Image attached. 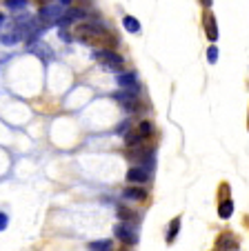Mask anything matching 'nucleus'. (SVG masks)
<instances>
[{
    "instance_id": "obj_1",
    "label": "nucleus",
    "mask_w": 249,
    "mask_h": 251,
    "mask_svg": "<svg viewBox=\"0 0 249 251\" xmlns=\"http://www.w3.org/2000/svg\"><path fill=\"white\" fill-rule=\"evenodd\" d=\"M76 36H78L85 45H96L98 40H103L105 36H107V29L98 23H85L76 29Z\"/></svg>"
},
{
    "instance_id": "obj_2",
    "label": "nucleus",
    "mask_w": 249,
    "mask_h": 251,
    "mask_svg": "<svg viewBox=\"0 0 249 251\" xmlns=\"http://www.w3.org/2000/svg\"><path fill=\"white\" fill-rule=\"evenodd\" d=\"M96 60L109 71H120L125 67V60L113 49H100V51H96Z\"/></svg>"
},
{
    "instance_id": "obj_3",
    "label": "nucleus",
    "mask_w": 249,
    "mask_h": 251,
    "mask_svg": "<svg viewBox=\"0 0 249 251\" xmlns=\"http://www.w3.org/2000/svg\"><path fill=\"white\" fill-rule=\"evenodd\" d=\"M62 14H65V11H62V5H43V9H40V14H38V18L43 20V23H47V25H54V23H58V20L62 18Z\"/></svg>"
},
{
    "instance_id": "obj_4",
    "label": "nucleus",
    "mask_w": 249,
    "mask_h": 251,
    "mask_svg": "<svg viewBox=\"0 0 249 251\" xmlns=\"http://www.w3.org/2000/svg\"><path fill=\"white\" fill-rule=\"evenodd\" d=\"M113 98L120 102L122 109H127V111H136L138 107H140V100H138V94H132V91H118Z\"/></svg>"
},
{
    "instance_id": "obj_5",
    "label": "nucleus",
    "mask_w": 249,
    "mask_h": 251,
    "mask_svg": "<svg viewBox=\"0 0 249 251\" xmlns=\"http://www.w3.org/2000/svg\"><path fill=\"white\" fill-rule=\"evenodd\" d=\"M118 85H120L125 91H132V94H138V91H140L138 78H136V74H132V71L120 74V76H118Z\"/></svg>"
},
{
    "instance_id": "obj_6",
    "label": "nucleus",
    "mask_w": 249,
    "mask_h": 251,
    "mask_svg": "<svg viewBox=\"0 0 249 251\" xmlns=\"http://www.w3.org/2000/svg\"><path fill=\"white\" fill-rule=\"evenodd\" d=\"M116 238L118 240H122L125 245H136V233H134V229L129 227L127 223L116 225Z\"/></svg>"
},
{
    "instance_id": "obj_7",
    "label": "nucleus",
    "mask_w": 249,
    "mask_h": 251,
    "mask_svg": "<svg viewBox=\"0 0 249 251\" xmlns=\"http://www.w3.org/2000/svg\"><path fill=\"white\" fill-rule=\"evenodd\" d=\"M83 18H89V16H87V11L80 9V7H74V9H67L58 23H60V25H69V23H76V20H83Z\"/></svg>"
},
{
    "instance_id": "obj_8",
    "label": "nucleus",
    "mask_w": 249,
    "mask_h": 251,
    "mask_svg": "<svg viewBox=\"0 0 249 251\" xmlns=\"http://www.w3.org/2000/svg\"><path fill=\"white\" fill-rule=\"evenodd\" d=\"M127 180L134 182V185H142V182L149 180V171L142 169V167H132L127 171Z\"/></svg>"
},
{
    "instance_id": "obj_9",
    "label": "nucleus",
    "mask_w": 249,
    "mask_h": 251,
    "mask_svg": "<svg viewBox=\"0 0 249 251\" xmlns=\"http://www.w3.org/2000/svg\"><path fill=\"white\" fill-rule=\"evenodd\" d=\"M147 191L142 187H127V189L122 191V198L125 200H145Z\"/></svg>"
},
{
    "instance_id": "obj_10",
    "label": "nucleus",
    "mask_w": 249,
    "mask_h": 251,
    "mask_svg": "<svg viewBox=\"0 0 249 251\" xmlns=\"http://www.w3.org/2000/svg\"><path fill=\"white\" fill-rule=\"evenodd\" d=\"M205 29H207V38L216 43V38H218V27H216V20H214L212 14L205 16Z\"/></svg>"
},
{
    "instance_id": "obj_11",
    "label": "nucleus",
    "mask_w": 249,
    "mask_h": 251,
    "mask_svg": "<svg viewBox=\"0 0 249 251\" xmlns=\"http://www.w3.org/2000/svg\"><path fill=\"white\" fill-rule=\"evenodd\" d=\"M31 51H36V56H40V58H43V60H49V58L54 56V53H52V49H49L47 45L38 43V40H36V45L31 43Z\"/></svg>"
},
{
    "instance_id": "obj_12",
    "label": "nucleus",
    "mask_w": 249,
    "mask_h": 251,
    "mask_svg": "<svg viewBox=\"0 0 249 251\" xmlns=\"http://www.w3.org/2000/svg\"><path fill=\"white\" fill-rule=\"evenodd\" d=\"M18 40H23V36L18 33V29H16V27L11 29V31H7V33H2V36H0V43H2V45H16Z\"/></svg>"
},
{
    "instance_id": "obj_13",
    "label": "nucleus",
    "mask_w": 249,
    "mask_h": 251,
    "mask_svg": "<svg viewBox=\"0 0 249 251\" xmlns=\"http://www.w3.org/2000/svg\"><path fill=\"white\" fill-rule=\"evenodd\" d=\"M231 213H234V202L231 200H222L221 204H218V216H221L222 220L231 218Z\"/></svg>"
},
{
    "instance_id": "obj_14",
    "label": "nucleus",
    "mask_w": 249,
    "mask_h": 251,
    "mask_svg": "<svg viewBox=\"0 0 249 251\" xmlns=\"http://www.w3.org/2000/svg\"><path fill=\"white\" fill-rule=\"evenodd\" d=\"M216 247H218V249H227V247H229V249H238V242H236L229 233H222V236L218 238Z\"/></svg>"
},
{
    "instance_id": "obj_15",
    "label": "nucleus",
    "mask_w": 249,
    "mask_h": 251,
    "mask_svg": "<svg viewBox=\"0 0 249 251\" xmlns=\"http://www.w3.org/2000/svg\"><path fill=\"white\" fill-rule=\"evenodd\" d=\"M122 27L127 29L129 33H138V31H140V23H138L134 16H125V18H122Z\"/></svg>"
},
{
    "instance_id": "obj_16",
    "label": "nucleus",
    "mask_w": 249,
    "mask_h": 251,
    "mask_svg": "<svg viewBox=\"0 0 249 251\" xmlns=\"http://www.w3.org/2000/svg\"><path fill=\"white\" fill-rule=\"evenodd\" d=\"M151 131H154V127H151V123H149V120H142V123L136 127V133H138V136H140V138L151 136Z\"/></svg>"
},
{
    "instance_id": "obj_17",
    "label": "nucleus",
    "mask_w": 249,
    "mask_h": 251,
    "mask_svg": "<svg viewBox=\"0 0 249 251\" xmlns=\"http://www.w3.org/2000/svg\"><path fill=\"white\" fill-rule=\"evenodd\" d=\"M178 231H180V218H174L169 225V233H167V242H169V245L176 240V233Z\"/></svg>"
},
{
    "instance_id": "obj_18",
    "label": "nucleus",
    "mask_w": 249,
    "mask_h": 251,
    "mask_svg": "<svg viewBox=\"0 0 249 251\" xmlns=\"http://www.w3.org/2000/svg\"><path fill=\"white\" fill-rule=\"evenodd\" d=\"M89 249H96V251L111 249V240H94V242H89Z\"/></svg>"
},
{
    "instance_id": "obj_19",
    "label": "nucleus",
    "mask_w": 249,
    "mask_h": 251,
    "mask_svg": "<svg viewBox=\"0 0 249 251\" xmlns=\"http://www.w3.org/2000/svg\"><path fill=\"white\" fill-rule=\"evenodd\" d=\"M116 211H118V218H120V220H127V223L136 218V216H134V211H132V209H127V207H118Z\"/></svg>"
},
{
    "instance_id": "obj_20",
    "label": "nucleus",
    "mask_w": 249,
    "mask_h": 251,
    "mask_svg": "<svg viewBox=\"0 0 249 251\" xmlns=\"http://www.w3.org/2000/svg\"><path fill=\"white\" fill-rule=\"evenodd\" d=\"M5 5L9 9H25L27 7V0H5Z\"/></svg>"
},
{
    "instance_id": "obj_21",
    "label": "nucleus",
    "mask_w": 249,
    "mask_h": 251,
    "mask_svg": "<svg viewBox=\"0 0 249 251\" xmlns=\"http://www.w3.org/2000/svg\"><path fill=\"white\" fill-rule=\"evenodd\" d=\"M207 60L212 62V65L218 60V49L216 47H209V51H207Z\"/></svg>"
},
{
    "instance_id": "obj_22",
    "label": "nucleus",
    "mask_w": 249,
    "mask_h": 251,
    "mask_svg": "<svg viewBox=\"0 0 249 251\" xmlns=\"http://www.w3.org/2000/svg\"><path fill=\"white\" fill-rule=\"evenodd\" d=\"M129 129H132V123H129V120H125V123H120V127H118L116 131L120 133V136H125V133H127Z\"/></svg>"
},
{
    "instance_id": "obj_23",
    "label": "nucleus",
    "mask_w": 249,
    "mask_h": 251,
    "mask_svg": "<svg viewBox=\"0 0 249 251\" xmlns=\"http://www.w3.org/2000/svg\"><path fill=\"white\" fill-rule=\"evenodd\" d=\"M7 223H9V220H7V213L0 211V231H2V229L7 227Z\"/></svg>"
},
{
    "instance_id": "obj_24",
    "label": "nucleus",
    "mask_w": 249,
    "mask_h": 251,
    "mask_svg": "<svg viewBox=\"0 0 249 251\" xmlns=\"http://www.w3.org/2000/svg\"><path fill=\"white\" fill-rule=\"evenodd\" d=\"M71 2H74V0H60V5H62V7H67V5H71Z\"/></svg>"
},
{
    "instance_id": "obj_25",
    "label": "nucleus",
    "mask_w": 249,
    "mask_h": 251,
    "mask_svg": "<svg viewBox=\"0 0 249 251\" xmlns=\"http://www.w3.org/2000/svg\"><path fill=\"white\" fill-rule=\"evenodd\" d=\"M38 2H40V5H47V2H54V0H38Z\"/></svg>"
},
{
    "instance_id": "obj_26",
    "label": "nucleus",
    "mask_w": 249,
    "mask_h": 251,
    "mask_svg": "<svg viewBox=\"0 0 249 251\" xmlns=\"http://www.w3.org/2000/svg\"><path fill=\"white\" fill-rule=\"evenodd\" d=\"M202 5H205V7H209V5H212V0H202Z\"/></svg>"
},
{
    "instance_id": "obj_27",
    "label": "nucleus",
    "mask_w": 249,
    "mask_h": 251,
    "mask_svg": "<svg viewBox=\"0 0 249 251\" xmlns=\"http://www.w3.org/2000/svg\"><path fill=\"white\" fill-rule=\"evenodd\" d=\"M2 23H5V16L0 14V27H2Z\"/></svg>"
}]
</instances>
